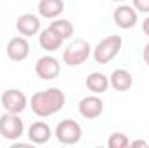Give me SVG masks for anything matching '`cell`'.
Returning a JSON list of instances; mask_svg holds the SVG:
<instances>
[{
	"mask_svg": "<svg viewBox=\"0 0 149 148\" xmlns=\"http://www.w3.org/2000/svg\"><path fill=\"white\" fill-rule=\"evenodd\" d=\"M66 103V96L61 89L50 87L47 91H40L31 96V110L38 117H49L56 111H59Z\"/></svg>",
	"mask_w": 149,
	"mask_h": 148,
	"instance_id": "cell-1",
	"label": "cell"
},
{
	"mask_svg": "<svg viewBox=\"0 0 149 148\" xmlns=\"http://www.w3.org/2000/svg\"><path fill=\"white\" fill-rule=\"evenodd\" d=\"M120 49H121V37L120 35H109L102 42H99L97 47L94 49V59L99 65H106L120 52Z\"/></svg>",
	"mask_w": 149,
	"mask_h": 148,
	"instance_id": "cell-2",
	"label": "cell"
},
{
	"mask_svg": "<svg viewBox=\"0 0 149 148\" xmlns=\"http://www.w3.org/2000/svg\"><path fill=\"white\" fill-rule=\"evenodd\" d=\"M88 54H90V45H88V42L83 40V38H76L74 42H71V44L66 47V51H64V54H63V59H64V63L70 65V66H78V65L85 63V59L88 58Z\"/></svg>",
	"mask_w": 149,
	"mask_h": 148,
	"instance_id": "cell-3",
	"label": "cell"
},
{
	"mask_svg": "<svg viewBox=\"0 0 149 148\" xmlns=\"http://www.w3.org/2000/svg\"><path fill=\"white\" fill-rule=\"evenodd\" d=\"M23 129H24V125L17 113L7 111L0 117V134L5 140H17L23 134Z\"/></svg>",
	"mask_w": 149,
	"mask_h": 148,
	"instance_id": "cell-4",
	"label": "cell"
},
{
	"mask_svg": "<svg viewBox=\"0 0 149 148\" xmlns=\"http://www.w3.org/2000/svg\"><path fill=\"white\" fill-rule=\"evenodd\" d=\"M56 136L61 143L64 145H74L80 141L81 138V127L78 122H74L71 118H66L63 120L61 124H57L56 127Z\"/></svg>",
	"mask_w": 149,
	"mask_h": 148,
	"instance_id": "cell-5",
	"label": "cell"
},
{
	"mask_svg": "<svg viewBox=\"0 0 149 148\" xmlns=\"http://www.w3.org/2000/svg\"><path fill=\"white\" fill-rule=\"evenodd\" d=\"M2 106L10 113H21L26 108V96L19 89H7L2 94Z\"/></svg>",
	"mask_w": 149,
	"mask_h": 148,
	"instance_id": "cell-6",
	"label": "cell"
},
{
	"mask_svg": "<svg viewBox=\"0 0 149 148\" xmlns=\"http://www.w3.org/2000/svg\"><path fill=\"white\" fill-rule=\"evenodd\" d=\"M59 72H61V66H59V61L54 56H42L35 65V73L43 80L56 78L59 75Z\"/></svg>",
	"mask_w": 149,
	"mask_h": 148,
	"instance_id": "cell-7",
	"label": "cell"
},
{
	"mask_svg": "<svg viewBox=\"0 0 149 148\" xmlns=\"http://www.w3.org/2000/svg\"><path fill=\"white\" fill-rule=\"evenodd\" d=\"M30 54V44L24 37H14L7 44V56L12 61H23Z\"/></svg>",
	"mask_w": 149,
	"mask_h": 148,
	"instance_id": "cell-8",
	"label": "cell"
},
{
	"mask_svg": "<svg viewBox=\"0 0 149 148\" xmlns=\"http://www.w3.org/2000/svg\"><path fill=\"white\" fill-rule=\"evenodd\" d=\"M102 99L99 96H85L80 103H78V110L85 118H97L102 113Z\"/></svg>",
	"mask_w": 149,
	"mask_h": 148,
	"instance_id": "cell-9",
	"label": "cell"
},
{
	"mask_svg": "<svg viewBox=\"0 0 149 148\" xmlns=\"http://www.w3.org/2000/svg\"><path fill=\"white\" fill-rule=\"evenodd\" d=\"M113 19H114V23L120 28H125L127 30V28H132L137 23V12L132 7H128V5H121V7H118L114 11Z\"/></svg>",
	"mask_w": 149,
	"mask_h": 148,
	"instance_id": "cell-10",
	"label": "cell"
},
{
	"mask_svg": "<svg viewBox=\"0 0 149 148\" xmlns=\"http://www.w3.org/2000/svg\"><path fill=\"white\" fill-rule=\"evenodd\" d=\"M16 28L19 30L21 35L31 37V35H35L38 30H40V19H38L35 14H23L16 21Z\"/></svg>",
	"mask_w": 149,
	"mask_h": 148,
	"instance_id": "cell-11",
	"label": "cell"
},
{
	"mask_svg": "<svg viewBox=\"0 0 149 148\" xmlns=\"http://www.w3.org/2000/svg\"><path fill=\"white\" fill-rule=\"evenodd\" d=\"M64 11L63 0H40L38 2V12L43 18H57Z\"/></svg>",
	"mask_w": 149,
	"mask_h": 148,
	"instance_id": "cell-12",
	"label": "cell"
},
{
	"mask_svg": "<svg viewBox=\"0 0 149 148\" xmlns=\"http://www.w3.org/2000/svg\"><path fill=\"white\" fill-rule=\"evenodd\" d=\"M109 82H111L113 89H116V91H128L132 87V84H134V78L127 70L120 68V70H114L111 73Z\"/></svg>",
	"mask_w": 149,
	"mask_h": 148,
	"instance_id": "cell-13",
	"label": "cell"
},
{
	"mask_svg": "<svg viewBox=\"0 0 149 148\" xmlns=\"http://www.w3.org/2000/svg\"><path fill=\"white\" fill-rule=\"evenodd\" d=\"M63 40H64V38L61 37L57 32H54L50 26L45 28V30L40 33V45H42L45 51H56V49H59L61 44H63Z\"/></svg>",
	"mask_w": 149,
	"mask_h": 148,
	"instance_id": "cell-14",
	"label": "cell"
},
{
	"mask_svg": "<svg viewBox=\"0 0 149 148\" xmlns=\"http://www.w3.org/2000/svg\"><path fill=\"white\" fill-rule=\"evenodd\" d=\"M28 134H30V140L33 143L43 145V143H47L50 140V127L45 122H35V124H31Z\"/></svg>",
	"mask_w": 149,
	"mask_h": 148,
	"instance_id": "cell-15",
	"label": "cell"
},
{
	"mask_svg": "<svg viewBox=\"0 0 149 148\" xmlns=\"http://www.w3.org/2000/svg\"><path fill=\"white\" fill-rule=\"evenodd\" d=\"M85 84H87L88 91H92V92L99 94V92H104V91L109 87V78H108L104 73L94 72V73H90L88 77H87Z\"/></svg>",
	"mask_w": 149,
	"mask_h": 148,
	"instance_id": "cell-16",
	"label": "cell"
},
{
	"mask_svg": "<svg viewBox=\"0 0 149 148\" xmlns=\"http://www.w3.org/2000/svg\"><path fill=\"white\" fill-rule=\"evenodd\" d=\"M50 28L54 32H57L63 38H68L73 35V25L68 19H56L54 23H50Z\"/></svg>",
	"mask_w": 149,
	"mask_h": 148,
	"instance_id": "cell-17",
	"label": "cell"
},
{
	"mask_svg": "<svg viewBox=\"0 0 149 148\" xmlns=\"http://www.w3.org/2000/svg\"><path fill=\"white\" fill-rule=\"evenodd\" d=\"M130 145L128 138L123 134V132H113L108 140V147L109 148H127Z\"/></svg>",
	"mask_w": 149,
	"mask_h": 148,
	"instance_id": "cell-18",
	"label": "cell"
},
{
	"mask_svg": "<svg viewBox=\"0 0 149 148\" xmlns=\"http://www.w3.org/2000/svg\"><path fill=\"white\" fill-rule=\"evenodd\" d=\"M134 7L141 12H149V0H134Z\"/></svg>",
	"mask_w": 149,
	"mask_h": 148,
	"instance_id": "cell-19",
	"label": "cell"
},
{
	"mask_svg": "<svg viewBox=\"0 0 149 148\" xmlns=\"http://www.w3.org/2000/svg\"><path fill=\"white\" fill-rule=\"evenodd\" d=\"M130 147H134V148H137V147L146 148L148 145H146V141H141V140H137V141H132V143H130Z\"/></svg>",
	"mask_w": 149,
	"mask_h": 148,
	"instance_id": "cell-20",
	"label": "cell"
},
{
	"mask_svg": "<svg viewBox=\"0 0 149 148\" xmlns=\"http://www.w3.org/2000/svg\"><path fill=\"white\" fill-rule=\"evenodd\" d=\"M142 32H144L146 35H149V18H146L144 23H142Z\"/></svg>",
	"mask_w": 149,
	"mask_h": 148,
	"instance_id": "cell-21",
	"label": "cell"
},
{
	"mask_svg": "<svg viewBox=\"0 0 149 148\" xmlns=\"http://www.w3.org/2000/svg\"><path fill=\"white\" fill-rule=\"evenodd\" d=\"M144 61L149 66V44H146V47H144Z\"/></svg>",
	"mask_w": 149,
	"mask_h": 148,
	"instance_id": "cell-22",
	"label": "cell"
},
{
	"mask_svg": "<svg viewBox=\"0 0 149 148\" xmlns=\"http://www.w3.org/2000/svg\"><path fill=\"white\" fill-rule=\"evenodd\" d=\"M114 2H123V0H114Z\"/></svg>",
	"mask_w": 149,
	"mask_h": 148,
	"instance_id": "cell-23",
	"label": "cell"
}]
</instances>
